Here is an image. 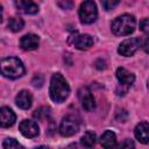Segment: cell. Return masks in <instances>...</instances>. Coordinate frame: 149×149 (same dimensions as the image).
<instances>
[{"label":"cell","instance_id":"6da1fadb","mask_svg":"<svg viewBox=\"0 0 149 149\" xmlns=\"http://www.w3.org/2000/svg\"><path fill=\"white\" fill-rule=\"evenodd\" d=\"M49 93H50V98L55 102H63L68 98L70 93V86L61 73L52 74L50 80Z\"/></svg>","mask_w":149,"mask_h":149},{"label":"cell","instance_id":"7a4b0ae2","mask_svg":"<svg viewBox=\"0 0 149 149\" xmlns=\"http://www.w3.org/2000/svg\"><path fill=\"white\" fill-rule=\"evenodd\" d=\"M136 21L133 15L123 14L121 16H118L112 22V31L118 36H127L130 35L135 30Z\"/></svg>","mask_w":149,"mask_h":149},{"label":"cell","instance_id":"3957f363","mask_svg":"<svg viewBox=\"0 0 149 149\" xmlns=\"http://www.w3.org/2000/svg\"><path fill=\"white\" fill-rule=\"evenodd\" d=\"M1 73L7 78L15 79L24 73V66L19 58L7 57L1 61Z\"/></svg>","mask_w":149,"mask_h":149},{"label":"cell","instance_id":"277c9868","mask_svg":"<svg viewBox=\"0 0 149 149\" xmlns=\"http://www.w3.org/2000/svg\"><path fill=\"white\" fill-rule=\"evenodd\" d=\"M98 15L97 6L93 1H84L79 7V19L83 23H92Z\"/></svg>","mask_w":149,"mask_h":149},{"label":"cell","instance_id":"5b68a950","mask_svg":"<svg viewBox=\"0 0 149 149\" xmlns=\"http://www.w3.org/2000/svg\"><path fill=\"white\" fill-rule=\"evenodd\" d=\"M79 130V121L73 115H66L63 118L59 125V133L63 136H72Z\"/></svg>","mask_w":149,"mask_h":149},{"label":"cell","instance_id":"8992f818","mask_svg":"<svg viewBox=\"0 0 149 149\" xmlns=\"http://www.w3.org/2000/svg\"><path fill=\"white\" fill-rule=\"evenodd\" d=\"M142 41L139 37H132V38H127L123 42H121V44L119 45V54L122 56H132L133 54H135V51L141 47Z\"/></svg>","mask_w":149,"mask_h":149},{"label":"cell","instance_id":"52a82bcc","mask_svg":"<svg viewBox=\"0 0 149 149\" xmlns=\"http://www.w3.org/2000/svg\"><path fill=\"white\" fill-rule=\"evenodd\" d=\"M78 99H79L83 108L86 111H92L95 107V100L93 98L91 90L87 86H83L78 90Z\"/></svg>","mask_w":149,"mask_h":149},{"label":"cell","instance_id":"ba28073f","mask_svg":"<svg viewBox=\"0 0 149 149\" xmlns=\"http://www.w3.org/2000/svg\"><path fill=\"white\" fill-rule=\"evenodd\" d=\"M19 129L21 134L26 137H35L38 135V126L33 120H23L20 123Z\"/></svg>","mask_w":149,"mask_h":149},{"label":"cell","instance_id":"9c48e42d","mask_svg":"<svg viewBox=\"0 0 149 149\" xmlns=\"http://www.w3.org/2000/svg\"><path fill=\"white\" fill-rule=\"evenodd\" d=\"M40 44V38L35 34H27L21 37L20 40V47L23 50H34L38 47Z\"/></svg>","mask_w":149,"mask_h":149},{"label":"cell","instance_id":"30bf717a","mask_svg":"<svg viewBox=\"0 0 149 149\" xmlns=\"http://www.w3.org/2000/svg\"><path fill=\"white\" fill-rule=\"evenodd\" d=\"M15 113L9 107H1L0 109V125L1 127H10L15 122Z\"/></svg>","mask_w":149,"mask_h":149},{"label":"cell","instance_id":"8fae6325","mask_svg":"<svg viewBox=\"0 0 149 149\" xmlns=\"http://www.w3.org/2000/svg\"><path fill=\"white\" fill-rule=\"evenodd\" d=\"M135 137L141 143H149V123L141 122L135 127Z\"/></svg>","mask_w":149,"mask_h":149},{"label":"cell","instance_id":"7c38bea8","mask_svg":"<svg viewBox=\"0 0 149 149\" xmlns=\"http://www.w3.org/2000/svg\"><path fill=\"white\" fill-rule=\"evenodd\" d=\"M100 144L104 149H115L116 136L112 130H105L100 137Z\"/></svg>","mask_w":149,"mask_h":149},{"label":"cell","instance_id":"4fadbf2b","mask_svg":"<svg viewBox=\"0 0 149 149\" xmlns=\"http://www.w3.org/2000/svg\"><path fill=\"white\" fill-rule=\"evenodd\" d=\"M15 102H16V105H17L20 108H22V109H28V108L31 106L33 97H31L30 92L23 90V91L19 92V94L16 95Z\"/></svg>","mask_w":149,"mask_h":149},{"label":"cell","instance_id":"5bb4252c","mask_svg":"<svg viewBox=\"0 0 149 149\" xmlns=\"http://www.w3.org/2000/svg\"><path fill=\"white\" fill-rule=\"evenodd\" d=\"M116 78L121 85H126V86H130L135 80V76L125 68H119L116 70Z\"/></svg>","mask_w":149,"mask_h":149},{"label":"cell","instance_id":"9a60e30c","mask_svg":"<svg viewBox=\"0 0 149 149\" xmlns=\"http://www.w3.org/2000/svg\"><path fill=\"white\" fill-rule=\"evenodd\" d=\"M15 6L20 12L26 14H35L38 12V6L33 1L19 0V1H15Z\"/></svg>","mask_w":149,"mask_h":149},{"label":"cell","instance_id":"2e32d148","mask_svg":"<svg viewBox=\"0 0 149 149\" xmlns=\"http://www.w3.org/2000/svg\"><path fill=\"white\" fill-rule=\"evenodd\" d=\"M73 44L79 50H86V49H88L93 44V38L90 35H87V34L78 35L77 37H74Z\"/></svg>","mask_w":149,"mask_h":149},{"label":"cell","instance_id":"e0dca14e","mask_svg":"<svg viewBox=\"0 0 149 149\" xmlns=\"http://www.w3.org/2000/svg\"><path fill=\"white\" fill-rule=\"evenodd\" d=\"M80 143L84 147V149H93L94 144H95V134L93 132H91V130H87L81 136Z\"/></svg>","mask_w":149,"mask_h":149},{"label":"cell","instance_id":"ac0fdd59","mask_svg":"<svg viewBox=\"0 0 149 149\" xmlns=\"http://www.w3.org/2000/svg\"><path fill=\"white\" fill-rule=\"evenodd\" d=\"M23 26H24V22H23V20L21 17L14 16V17H10L9 21H8V28L14 33L20 31L23 28Z\"/></svg>","mask_w":149,"mask_h":149},{"label":"cell","instance_id":"d6986e66","mask_svg":"<svg viewBox=\"0 0 149 149\" xmlns=\"http://www.w3.org/2000/svg\"><path fill=\"white\" fill-rule=\"evenodd\" d=\"M2 149H22V147L15 139L9 137L2 142Z\"/></svg>","mask_w":149,"mask_h":149},{"label":"cell","instance_id":"ffe728a7","mask_svg":"<svg viewBox=\"0 0 149 149\" xmlns=\"http://www.w3.org/2000/svg\"><path fill=\"white\" fill-rule=\"evenodd\" d=\"M120 2L119 1H116V0H104V1H101V5H102V7L106 9V10H111V9H113L115 6H118Z\"/></svg>","mask_w":149,"mask_h":149},{"label":"cell","instance_id":"44dd1931","mask_svg":"<svg viewBox=\"0 0 149 149\" xmlns=\"http://www.w3.org/2000/svg\"><path fill=\"white\" fill-rule=\"evenodd\" d=\"M118 149H135V144H134V142L132 140L126 139V140H123L120 143V146L118 147Z\"/></svg>","mask_w":149,"mask_h":149},{"label":"cell","instance_id":"7402d4cb","mask_svg":"<svg viewBox=\"0 0 149 149\" xmlns=\"http://www.w3.org/2000/svg\"><path fill=\"white\" fill-rule=\"evenodd\" d=\"M140 29L143 33L149 34V17H146L140 22Z\"/></svg>","mask_w":149,"mask_h":149},{"label":"cell","instance_id":"603a6c76","mask_svg":"<svg viewBox=\"0 0 149 149\" xmlns=\"http://www.w3.org/2000/svg\"><path fill=\"white\" fill-rule=\"evenodd\" d=\"M57 5L62 8V9H70L73 7V2L72 1H58Z\"/></svg>","mask_w":149,"mask_h":149},{"label":"cell","instance_id":"cb8c5ba5","mask_svg":"<svg viewBox=\"0 0 149 149\" xmlns=\"http://www.w3.org/2000/svg\"><path fill=\"white\" fill-rule=\"evenodd\" d=\"M143 50H144L147 54H149V37H147V40H146L144 43H143Z\"/></svg>","mask_w":149,"mask_h":149},{"label":"cell","instance_id":"d4e9b609","mask_svg":"<svg viewBox=\"0 0 149 149\" xmlns=\"http://www.w3.org/2000/svg\"><path fill=\"white\" fill-rule=\"evenodd\" d=\"M65 149H77V147H76V144H72V146H69V147H66Z\"/></svg>","mask_w":149,"mask_h":149},{"label":"cell","instance_id":"484cf974","mask_svg":"<svg viewBox=\"0 0 149 149\" xmlns=\"http://www.w3.org/2000/svg\"><path fill=\"white\" fill-rule=\"evenodd\" d=\"M35 149H49V148H48V147H45V146H40V147L35 148Z\"/></svg>","mask_w":149,"mask_h":149},{"label":"cell","instance_id":"4316f807","mask_svg":"<svg viewBox=\"0 0 149 149\" xmlns=\"http://www.w3.org/2000/svg\"><path fill=\"white\" fill-rule=\"evenodd\" d=\"M147 87H148V90H149V79H148V84H147Z\"/></svg>","mask_w":149,"mask_h":149}]
</instances>
